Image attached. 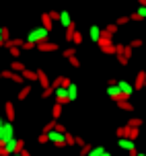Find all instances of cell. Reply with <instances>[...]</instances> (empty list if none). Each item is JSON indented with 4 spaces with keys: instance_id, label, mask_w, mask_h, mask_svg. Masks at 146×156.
<instances>
[{
    "instance_id": "obj_5",
    "label": "cell",
    "mask_w": 146,
    "mask_h": 156,
    "mask_svg": "<svg viewBox=\"0 0 146 156\" xmlns=\"http://www.w3.org/2000/svg\"><path fill=\"white\" fill-rule=\"evenodd\" d=\"M15 136V127L10 121H4V123L0 125V144H4L6 140H10Z\"/></svg>"
},
{
    "instance_id": "obj_49",
    "label": "cell",
    "mask_w": 146,
    "mask_h": 156,
    "mask_svg": "<svg viewBox=\"0 0 146 156\" xmlns=\"http://www.w3.org/2000/svg\"><path fill=\"white\" fill-rule=\"evenodd\" d=\"M13 156H21V152H19V154H13Z\"/></svg>"
},
{
    "instance_id": "obj_51",
    "label": "cell",
    "mask_w": 146,
    "mask_h": 156,
    "mask_svg": "<svg viewBox=\"0 0 146 156\" xmlns=\"http://www.w3.org/2000/svg\"><path fill=\"white\" fill-rule=\"evenodd\" d=\"M144 88H146V82H144Z\"/></svg>"
},
{
    "instance_id": "obj_1",
    "label": "cell",
    "mask_w": 146,
    "mask_h": 156,
    "mask_svg": "<svg viewBox=\"0 0 146 156\" xmlns=\"http://www.w3.org/2000/svg\"><path fill=\"white\" fill-rule=\"evenodd\" d=\"M49 37V31H47L46 27H35V29H31L29 35H27V39L25 41H31V43H41V41H46V39Z\"/></svg>"
},
{
    "instance_id": "obj_43",
    "label": "cell",
    "mask_w": 146,
    "mask_h": 156,
    "mask_svg": "<svg viewBox=\"0 0 146 156\" xmlns=\"http://www.w3.org/2000/svg\"><path fill=\"white\" fill-rule=\"evenodd\" d=\"M4 45V35H2V27H0V47Z\"/></svg>"
},
{
    "instance_id": "obj_4",
    "label": "cell",
    "mask_w": 146,
    "mask_h": 156,
    "mask_svg": "<svg viewBox=\"0 0 146 156\" xmlns=\"http://www.w3.org/2000/svg\"><path fill=\"white\" fill-rule=\"evenodd\" d=\"M47 138H49V142H52L54 146H58V148H64V146H66V136H64V132L52 129V132H47Z\"/></svg>"
},
{
    "instance_id": "obj_45",
    "label": "cell",
    "mask_w": 146,
    "mask_h": 156,
    "mask_svg": "<svg viewBox=\"0 0 146 156\" xmlns=\"http://www.w3.org/2000/svg\"><path fill=\"white\" fill-rule=\"evenodd\" d=\"M138 2V6H146V0H136Z\"/></svg>"
},
{
    "instance_id": "obj_48",
    "label": "cell",
    "mask_w": 146,
    "mask_h": 156,
    "mask_svg": "<svg viewBox=\"0 0 146 156\" xmlns=\"http://www.w3.org/2000/svg\"><path fill=\"white\" fill-rule=\"evenodd\" d=\"M136 156H146V154H140V152H138V154H136Z\"/></svg>"
},
{
    "instance_id": "obj_50",
    "label": "cell",
    "mask_w": 146,
    "mask_h": 156,
    "mask_svg": "<svg viewBox=\"0 0 146 156\" xmlns=\"http://www.w3.org/2000/svg\"><path fill=\"white\" fill-rule=\"evenodd\" d=\"M0 78H2V72H0Z\"/></svg>"
},
{
    "instance_id": "obj_40",
    "label": "cell",
    "mask_w": 146,
    "mask_h": 156,
    "mask_svg": "<svg viewBox=\"0 0 146 156\" xmlns=\"http://www.w3.org/2000/svg\"><path fill=\"white\" fill-rule=\"evenodd\" d=\"M33 47H35V43H31V41H23L21 49H33Z\"/></svg>"
},
{
    "instance_id": "obj_20",
    "label": "cell",
    "mask_w": 146,
    "mask_h": 156,
    "mask_svg": "<svg viewBox=\"0 0 146 156\" xmlns=\"http://www.w3.org/2000/svg\"><path fill=\"white\" fill-rule=\"evenodd\" d=\"M144 82H146V72L140 70L138 74H136V80H134V88H136V90L144 88Z\"/></svg>"
},
{
    "instance_id": "obj_37",
    "label": "cell",
    "mask_w": 146,
    "mask_h": 156,
    "mask_svg": "<svg viewBox=\"0 0 146 156\" xmlns=\"http://www.w3.org/2000/svg\"><path fill=\"white\" fill-rule=\"evenodd\" d=\"M103 54H111V55H115V43L113 45H109V47H105V49H101Z\"/></svg>"
},
{
    "instance_id": "obj_8",
    "label": "cell",
    "mask_w": 146,
    "mask_h": 156,
    "mask_svg": "<svg viewBox=\"0 0 146 156\" xmlns=\"http://www.w3.org/2000/svg\"><path fill=\"white\" fill-rule=\"evenodd\" d=\"M2 78H8V80H13V82H16V84H23L25 82V78H23V74H19V72H15V70H2Z\"/></svg>"
},
{
    "instance_id": "obj_32",
    "label": "cell",
    "mask_w": 146,
    "mask_h": 156,
    "mask_svg": "<svg viewBox=\"0 0 146 156\" xmlns=\"http://www.w3.org/2000/svg\"><path fill=\"white\" fill-rule=\"evenodd\" d=\"M128 45H130L132 49H134V47H142V45H144V41H142V39H132Z\"/></svg>"
},
{
    "instance_id": "obj_38",
    "label": "cell",
    "mask_w": 146,
    "mask_h": 156,
    "mask_svg": "<svg viewBox=\"0 0 146 156\" xmlns=\"http://www.w3.org/2000/svg\"><path fill=\"white\" fill-rule=\"evenodd\" d=\"M76 54V49H74V47H68V49H64V58H66V60H68L70 55H74Z\"/></svg>"
},
{
    "instance_id": "obj_29",
    "label": "cell",
    "mask_w": 146,
    "mask_h": 156,
    "mask_svg": "<svg viewBox=\"0 0 146 156\" xmlns=\"http://www.w3.org/2000/svg\"><path fill=\"white\" fill-rule=\"evenodd\" d=\"M142 123H144V121H142L140 117H130V121H128L126 125H132V127H140Z\"/></svg>"
},
{
    "instance_id": "obj_44",
    "label": "cell",
    "mask_w": 146,
    "mask_h": 156,
    "mask_svg": "<svg viewBox=\"0 0 146 156\" xmlns=\"http://www.w3.org/2000/svg\"><path fill=\"white\" fill-rule=\"evenodd\" d=\"M128 154H130V156H136V154H138V150H136V148H132L130 152H128Z\"/></svg>"
},
{
    "instance_id": "obj_17",
    "label": "cell",
    "mask_w": 146,
    "mask_h": 156,
    "mask_svg": "<svg viewBox=\"0 0 146 156\" xmlns=\"http://www.w3.org/2000/svg\"><path fill=\"white\" fill-rule=\"evenodd\" d=\"M58 21H60V23L64 25V29H68L70 25L74 23V21H72V16H70V12H68V10H60V19H58Z\"/></svg>"
},
{
    "instance_id": "obj_41",
    "label": "cell",
    "mask_w": 146,
    "mask_h": 156,
    "mask_svg": "<svg viewBox=\"0 0 146 156\" xmlns=\"http://www.w3.org/2000/svg\"><path fill=\"white\" fill-rule=\"evenodd\" d=\"M47 12L52 16V21H58V19H60V12H58V10H47Z\"/></svg>"
},
{
    "instance_id": "obj_16",
    "label": "cell",
    "mask_w": 146,
    "mask_h": 156,
    "mask_svg": "<svg viewBox=\"0 0 146 156\" xmlns=\"http://www.w3.org/2000/svg\"><path fill=\"white\" fill-rule=\"evenodd\" d=\"M146 19V6H138L130 15V21H144Z\"/></svg>"
},
{
    "instance_id": "obj_2",
    "label": "cell",
    "mask_w": 146,
    "mask_h": 156,
    "mask_svg": "<svg viewBox=\"0 0 146 156\" xmlns=\"http://www.w3.org/2000/svg\"><path fill=\"white\" fill-rule=\"evenodd\" d=\"M117 138H128V140H136L140 136V127H132V125H122L115 132Z\"/></svg>"
},
{
    "instance_id": "obj_22",
    "label": "cell",
    "mask_w": 146,
    "mask_h": 156,
    "mask_svg": "<svg viewBox=\"0 0 146 156\" xmlns=\"http://www.w3.org/2000/svg\"><path fill=\"white\" fill-rule=\"evenodd\" d=\"M41 27H46L47 31H52V29H54V21H52L49 12H43V15H41Z\"/></svg>"
},
{
    "instance_id": "obj_36",
    "label": "cell",
    "mask_w": 146,
    "mask_h": 156,
    "mask_svg": "<svg viewBox=\"0 0 146 156\" xmlns=\"http://www.w3.org/2000/svg\"><path fill=\"white\" fill-rule=\"evenodd\" d=\"M37 142H39V144H47V142H49L47 133H43V132H41V133H39V138H37Z\"/></svg>"
},
{
    "instance_id": "obj_23",
    "label": "cell",
    "mask_w": 146,
    "mask_h": 156,
    "mask_svg": "<svg viewBox=\"0 0 146 156\" xmlns=\"http://www.w3.org/2000/svg\"><path fill=\"white\" fill-rule=\"evenodd\" d=\"M31 90H33L31 84H23V86H21V90H19V94H16V99H19V101H25V99L31 94Z\"/></svg>"
},
{
    "instance_id": "obj_7",
    "label": "cell",
    "mask_w": 146,
    "mask_h": 156,
    "mask_svg": "<svg viewBox=\"0 0 146 156\" xmlns=\"http://www.w3.org/2000/svg\"><path fill=\"white\" fill-rule=\"evenodd\" d=\"M107 97L111 99V101H119V99H123L122 90H119V86H117V82H113V84H107Z\"/></svg>"
},
{
    "instance_id": "obj_18",
    "label": "cell",
    "mask_w": 146,
    "mask_h": 156,
    "mask_svg": "<svg viewBox=\"0 0 146 156\" xmlns=\"http://www.w3.org/2000/svg\"><path fill=\"white\" fill-rule=\"evenodd\" d=\"M117 146H119L122 150H128V152H130L132 148H136L134 140H128V138H117Z\"/></svg>"
},
{
    "instance_id": "obj_9",
    "label": "cell",
    "mask_w": 146,
    "mask_h": 156,
    "mask_svg": "<svg viewBox=\"0 0 146 156\" xmlns=\"http://www.w3.org/2000/svg\"><path fill=\"white\" fill-rule=\"evenodd\" d=\"M39 49V51H58V49H60V45H58V43H56V41H41V43H37V45H35Z\"/></svg>"
},
{
    "instance_id": "obj_21",
    "label": "cell",
    "mask_w": 146,
    "mask_h": 156,
    "mask_svg": "<svg viewBox=\"0 0 146 156\" xmlns=\"http://www.w3.org/2000/svg\"><path fill=\"white\" fill-rule=\"evenodd\" d=\"M62 111H64V105L56 101L54 105H52V119H56V121H58V119H60V115H62Z\"/></svg>"
},
{
    "instance_id": "obj_35",
    "label": "cell",
    "mask_w": 146,
    "mask_h": 156,
    "mask_svg": "<svg viewBox=\"0 0 146 156\" xmlns=\"http://www.w3.org/2000/svg\"><path fill=\"white\" fill-rule=\"evenodd\" d=\"M52 94H54V88L49 86V88H43V93H41V97H43V99H49Z\"/></svg>"
},
{
    "instance_id": "obj_15",
    "label": "cell",
    "mask_w": 146,
    "mask_h": 156,
    "mask_svg": "<svg viewBox=\"0 0 146 156\" xmlns=\"http://www.w3.org/2000/svg\"><path fill=\"white\" fill-rule=\"evenodd\" d=\"M101 33H103V29H101L99 25H91L89 27V37H91V41H99V37H101Z\"/></svg>"
},
{
    "instance_id": "obj_26",
    "label": "cell",
    "mask_w": 146,
    "mask_h": 156,
    "mask_svg": "<svg viewBox=\"0 0 146 156\" xmlns=\"http://www.w3.org/2000/svg\"><path fill=\"white\" fill-rule=\"evenodd\" d=\"M10 70H15V72H19V74H21V72L25 70V64L19 62V60H15V62H10Z\"/></svg>"
},
{
    "instance_id": "obj_34",
    "label": "cell",
    "mask_w": 146,
    "mask_h": 156,
    "mask_svg": "<svg viewBox=\"0 0 146 156\" xmlns=\"http://www.w3.org/2000/svg\"><path fill=\"white\" fill-rule=\"evenodd\" d=\"M54 127H56V119H52V121H49V123H46V125H43V133L52 132V129H54Z\"/></svg>"
},
{
    "instance_id": "obj_28",
    "label": "cell",
    "mask_w": 146,
    "mask_h": 156,
    "mask_svg": "<svg viewBox=\"0 0 146 156\" xmlns=\"http://www.w3.org/2000/svg\"><path fill=\"white\" fill-rule=\"evenodd\" d=\"M103 31L107 33V35H111V37H113V35L117 33V25H115V23H111V25H107V27H105Z\"/></svg>"
},
{
    "instance_id": "obj_33",
    "label": "cell",
    "mask_w": 146,
    "mask_h": 156,
    "mask_svg": "<svg viewBox=\"0 0 146 156\" xmlns=\"http://www.w3.org/2000/svg\"><path fill=\"white\" fill-rule=\"evenodd\" d=\"M68 62L72 64L74 68H80V60H78V58H76V54H74V55H70V58H68Z\"/></svg>"
},
{
    "instance_id": "obj_12",
    "label": "cell",
    "mask_w": 146,
    "mask_h": 156,
    "mask_svg": "<svg viewBox=\"0 0 146 156\" xmlns=\"http://www.w3.org/2000/svg\"><path fill=\"white\" fill-rule=\"evenodd\" d=\"M115 41H113V37L111 35H107V33L103 31L101 33V37H99V41H97V45L101 47V49H105V47H109V45H113Z\"/></svg>"
},
{
    "instance_id": "obj_6",
    "label": "cell",
    "mask_w": 146,
    "mask_h": 156,
    "mask_svg": "<svg viewBox=\"0 0 146 156\" xmlns=\"http://www.w3.org/2000/svg\"><path fill=\"white\" fill-rule=\"evenodd\" d=\"M117 86H119V90H122L123 99H130L132 93L136 90V88H134V84H132V82H128V80H117Z\"/></svg>"
},
{
    "instance_id": "obj_3",
    "label": "cell",
    "mask_w": 146,
    "mask_h": 156,
    "mask_svg": "<svg viewBox=\"0 0 146 156\" xmlns=\"http://www.w3.org/2000/svg\"><path fill=\"white\" fill-rule=\"evenodd\" d=\"M115 58L122 66H126L132 58V47L130 45H115Z\"/></svg>"
},
{
    "instance_id": "obj_10",
    "label": "cell",
    "mask_w": 146,
    "mask_h": 156,
    "mask_svg": "<svg viewBox=\"0 0 146 156\" xmlns=\"http://www.w3.org/2000/svg\"><path fill=\"white\" fill-rule=\"evenodd\" d=\"M54 97H56V101H58V103L66 105V103H68V93H66V86H58V88H54Z\"/></svg>"
},
{
    "instance_id": "obj_24",
    "label": "cell",
    "mask_w": 146,
    "mask_h": 156,
    "mask_svg": "<svg viewBox=\"0 0 146 156\" xmlns=\"http://www.w3.org/2000/svg\"><path fill=\"white\" fill-rule=\"evenodd\" d=\"M21 74H23L25 80H29V82H37V70L33 72V70H29V68H25Z\"/></svg>"
},
{
    "instance_id": "obj_11",
    "label": "cell",
    "mask_w": 146,
    "mask_h": 156,
    "mask_svg": "<svg viewBox=\"0 0 146 156\" xmlns=\"http://www.w3.org/2000/svg\"><path fill=\"white\" fill-rule=\"evenodd\" d=\"M2 146H4V152H6V156L16 154V138H15V136H13L10 140H6L4 144H2Z\"/></svg>"
},
{
    "instance_id": "obj_42",
    "label": "cell",
    "mask_w": 146,
    "mask_h": 156,
    "mask_svg": "<svg viewBox=\"0 0 146 156\" xmlns=\"http://www.w3.org/2000/svg\"><path fill=\"white\" fill-rule=\"evenodd\" d=\"M76 144H78V146H80V148H82V146H85L86 142H85V140H82V138H78V136H76Z\"/></svg>"
},
{
    "instance_id": "obj_46",
    "label": "cell",
    "mask_w": 146,
    "mask_h": 156,
    "mask_svg": "<svg viewBox=\"0 0 146 156\" xmlns=\"http://www.w3.org/2000/svg\"><path fill=\"white\" fill-rule=\"evenodd\" d=\"M101 156H111V154H109V152H107V150H105V152H103V154H101Z\"/></svg>"
},
{
    "instance_id": "obj_27",
    "label": "cell",
    "mask_w": 146,
    "mask_h": 156,
    "mask_svg": "<svg viewBox=\"0 0 146 156\" xmlns=\"http://www.w3.org/2000/svg\"><path fill=\"white\" fill-rule=\"evenodd\" d=\"M64 136H66V146H74V144H76V136H72L68 129L64 132Z\"/></svg>"
},
{
    "instance_id": "obj_19",
    "label": "cell",
    "mask_w": 146,
    "mask_h": 156,
    "mask_svg": "<svg viewBox=\"0 0 146 156\" xmlns=\"http://www.w3.org/2000/svg\"><path fill=\"white\" fill-rule=\"evenodd\" d=\"M37 82L41 84V88H49V84H52L49 82V76L43 70H37Z\"/></svg>"
},
{
    "instance_id": "obj_14",
    "label": "cell",
    "mask_w": 146,
    "mask_h": 156,
    "mask_svg": "<svg viewBox=\"0 0 146 156\" xmlns=\"http://www.w3.org/2000/svg\"><path fill=\"white\" fill-rule=\"evenodd\" d=\"M66 93H68V103H74L78 99V86L74 84V82H70V84L66 86Z\"/></svg>"
},
{
    "instance_id": "obj_31",
    "label": "cell",
    "mask_w": 146,
    "mask_h": 156,
    "mask_svg": "<svg viewBox=\"0 0 146 156\" xmlns=\"http://www.w3.org/2000/svg\"><path fill=\"white\" fill-rule=\"evenodd\" d=\"M72 43H74V45H80V43H82V33L80 31H74V35H72Z\"/></svg>"
},
{
    "instance_id": "obj_47",
    "label": "cell",
    "mask_w": 146,
    "mask_h": 156,
    "mask_svg": "<svg viewBox=\"0 0 146 156\" xmlns=\"http://www.w3.org/2000/svg\"><path fill=\"white\" fill-rule=\"evenodd\" d=\"M2 123H4V117H2V115H0V125H2Z\"/></svg>"
},
{
    "instance_id": "obj_39",
    "label": "cell",
    "mask_w": 146,
    "mask_h": 156,
    "mask_svg": "<svg viewBox=\"0 0 146 156\" xmlns=\"http://www.w3.org/2000/svg\"><path fill=\"white\" fill-rule=\"evenodd\" d=\"M126 23H130V16H119V19L115 21L117 27H119V25H126Z\"/></svg>"
},
{
    "instance_id": "obj_30",
    "label": "cell",
    "mask_w": 146,
    "mask_h": 156,
    "mask_svg": "<svg viewBox=\"0 0 146 156\" xmlns=\"http://www.w3.org/2000/svg\"><path fill=\"white\" fill-rule=\"evenodd\" d=\"M8 54L13 55V58H21V47H19V45H13V47H8Z\"/></svg>"
},
{
    "instance_id": "obj_13",
    "label": "cell",
    "mask_w": 146,
    "mask_h": 156,
    "mask_svg": "<svg viewBox=\"0 0 146 156\" xmlns=\"http://www.w3.org/2000/svg\"><path fill=\"white\" fill-rule=\"evenodd\" d=\"M4 117H6V121H10V123L15 121V117H16V113H15V105H13L10 101L4 103Z\"/></svg>"
},
{
    "instance_id": "obj_25",
    "label": "cell",
    "mask_w": 146,
    "mask_h": 156,
    "mask_svg": "<svg viewBox=\"0 0 146 156\" xmlns=\"http://www.w3.org/2000/svg\"><path fill=\"white\" fill-rule=\"evenodd\" d=\"M117 105H119V109H123V111H134V107H132V103L128 101V99H119V101H117Z\"/></svg>"
}]
</instances>
